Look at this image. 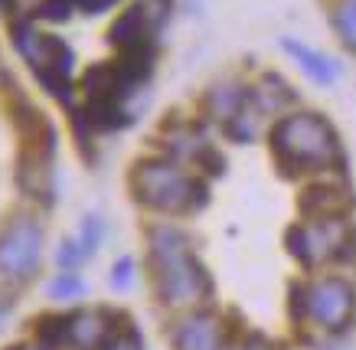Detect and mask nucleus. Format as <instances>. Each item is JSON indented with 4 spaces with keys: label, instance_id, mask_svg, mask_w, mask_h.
Returning a JSON list of instances; mask_svg holds the SVG:
<instances>
[{
    "label": "nucleus",
    "instance_id": "obj_1",
    "mask_svg": "<svg viewBox=\"0 0 356 350\" xmlns=\"http://www.w3.org/2000/svg\"><path fill=\"white\" fill-rule=\"evenodd\" d=\"M151 275L157 295L167 305H190L196 298L209 295V275L193 259L186 246V236L173 226H154L151 230Z\"/></svg>",
    "mask_w": 356,
    "mask_h": 350
},
{
    "label": "nucleus",
    "instance_id": "obj_2",
    "mask_svg": "<svg viewBox=\"0 0 356 350\" xmlns=\"http://www.w3.org/2000/svg\"><path fill=\"white\" fill-rule=\"evenodd\" d=\"M271 148L284 164L298 170H327L340 164V144L334 128L314 111H294L271 132Z\"/></svg>",
    "mask_w": 356,
    "mask_h": 350
},
{
    "label": "nucleus",
    "instance_id": "obj_3",
    "mask_svg": "<svg viewBox=\"0 0 356 350\" xmlns=\"http://www.w3.org/2000/svg\"><path fill=\"white\" fill-rule=\"evenodd\" d=\"M131 190L138 203L161 213H190L206 203L203 184L173 161H140L131 170Z\"/></svg>",
    "mask_w": 356,
    "mask_h": 350
},
{
    "label": "nucleus",
    "instance_id": "obj_4",
    "mask_svg": "<svg viewBox=\"0 0 356 350\" xmlns=\"http://www.w3.org/2000/svg\"><path fill=\"white\" fill-rule=\"evenodd\" d=\"M13 46L30 63L36 79L43 82L56 99L69 102V72H72V53L59 36H46L33 30L26 20L13 23Z\"/></svg>",
    "mask_w": 356,
    "mask_h": 350
},
{
    "label": "nucleus",
    "instance_id": "obj_5",
    "mask_svg": "<svg viewBox=\"0 0 356 350\" xmlns=\"http://www.w3.org/2000/svg\"><path fill=\"white\" fill-rule=\"evenodd\" d=\"M350 246V230L343 216H307V223L288 232V252L307 269L343 255Z\"/></svg>",
    "mask_w": 356,
    "mask_h": 350
},
{
    "label": "nucleus",
    "instance_id": "obj_6",
    "mask_svg": "<svg viewBox=\"0 0 356 350\" xmlns=\"http://www.w3.org/2000/svg\"><path fill=\"white\" fill-rule=\"evenodd\" d=\"M43 230L33 216H13L0 230V275L10 282H26L40 269Z\"/></svg>",
    "mask_w": 356,
    "mask_h": 350
},
{
    "label": "nucleus",
    "instance_id": "obj_7",
    "mask_svg": "<svg viewBox=\"0 0 356 350\" xmlns=\"http://www.w3.org/2000/svg\"><path fill=\"white\" fill-rule=\"evenodd\" d=\"M353 285L343 278H334V275L317 278L311 288H304V315L324 331H343L353 317Z\"/></svg>",
    "mask_w": 356,
    "mask_h": 350
},
{
    "label": "nucleus",
    "instance_id": "obj_8",
    "mask_svg": "<svg viewBox=\"0 0 356 350\" xmlns=\"http://www.w3.org/2000/svg\"><path fill=\"white\" fill-rule=\"evenodd\" d=\"M151 33H154V17L147 3H134L121 13L115 26H111V43L118 46L121 53L131 49H151Z\"/></svg>",
    "mask_w": 356,
    "mask_h": 350
},
{
    "label": "nucleus",
    "instance_id": "obj_9",
    "mask_svg": "<svg viewBox=\"0 0 356 350\" xmlns=\"http://www.w3.org/2000/svg\"><path fill=\"white\" fill-rule=\"evenodd\" d=\"M177 350H222V324L213 315H190L173 328Z\"/></svg>",
    "mask_w": 356,
    "mask_h": 350
},
{
    "label": "nucleus",
    "instance_id": "obj_10",
    "mask_svg": "<svg viewBox=\"0 0 356 350\" xmlns=\"http://www.w3.org/2000/svg\"><path fill=\"white\" fill-rule=\"evenodd\" d=\"M105 311H79V315L65 317V344H72L79 350H95L105 344L111 334V321H105Z\"/></svg>",
    "mask_w": 356,
    "mask_h": 350
},
{
    "label": "nucleus",
    "instance_id": "obj_11",
    "mask_svg": "<svg viewBox=\"0 0 356 350\" xmlns=\"http://www.w3.org/2000/svg\"><path fill=\"white\" fill-rule=\"evenodd\" d=\"M284 49L301 63V69L307 72V76L314 79V82H321V86H330L337 79V66L327 59V56H321L317 49H311V46L298 43V40H284Z\"/></svg>",
    "mask_w": 356,
    "mask_h": 350
},
{
    "label": "nucleus",
    "instance_id": "obj_12",
    "mask_svg": "<svg viewBox=\"0 0 356 350\" xmlns=\"http://www.w3.org/2000/svg\"><path fill=\"white\" fill-rule=\"evenodd\" d=\"M245 99H248V92L242 86H236V82H222V86L209 88V95H206V109H209L213 118H219L222 125H226V121L232 118L242 105H245Z\"/></svg>",
    "mask_w": 356,
    "mask_h": 350
},
{
    "label": "nucleus",
    "instance_id": "obj_13",
    "mask_svg": "<svg viewBox=\"0 0 356 350\" xmlns=\"http://www.w3.org/2000/svg\"><path fill=\"white\" fill-rule=\"evenodd\" d=\"M346 207L343 186H311L301 200V209L307 216H340Z\"/></svg>",
    "mask_w": 356,
    "mask_h": 350
},
{
    "label": "nucleus",
    "instance_id": "obj_14",
    "mask_svg": "<svg viewBox=\"0 0 356 350\" xmlns=\"http://www.w3.org/2000/svg\"><path fill=\"white\" fill-rule=\"evenodd\" d=\"M334 26L346 46L356 49V0H340L334 10Z\"/></svg>",
    "mask_w": 356,
    "mask_h": 350
},
{
    "label": "nucleus",
    "instance_id": "obj_15",
    "mask_svg": "<svg viewBox=\"0 0 356 350\" xmlns=\"http://www.w3.org/2000/svg\"><path fill=\"white\" fill-rule=\"evenodd\" d=\"M46 292H49V298H59V301H69V298H79L86 295V282L79 278V275H72L69 269L65 272H59L53 278V282L46 285Z\"/></svg>",
    "mask_w": 356,
    "mask_h": 350
},
{
    "label": "nucleus",
    "instance_id": "obj_16",
    "mask_svg": "<svg viewBox=\"0 0 356 350\" xmlns=\"http://www.w3.org/2000/svg\"><path fill=\"white\" fill-rule=\"evenodd\" d=\"M40 350H59L65 344V317H43L36 328Z\"/></svg>",
    "mask_w": 356,
    "mask_h": 350
},
{
    "label": "nucleus",
    "instance_id": "obj_17",
    "mask_svg": "<svg viewBox=\"0 0 356 350\" xmlns=\"http://www.w3.org/2000/svg\"><path fill=\"white\" fill-rule=\"evenodd\" d=\"M102 350H144V344H140V334L131 324H121V328H111Z\"/></svg>",
    "mask_w": 356,
    "mask_h": 350
},
{
    "label": "nucleus",
    "instance_id": "obj_18",
    "mask_svg": "<svg viewBox=\"0 0 356 350\" xmlns=\"http://www.w3.org/2000/svg\"><path fill=\"white\" fill-rule=\"evenodd\" d=\"M102 232H105V226H102V219H98V216H86V219H82V230H79V239L76 242H79V249L86 252V259L98 249Z\"/></svg>",
    "mask_w": 356,
    "mask_h": 350
},
{
    "label": "nucleus",
    "instance_id": "obj_19",
    "mask_svg": "<svg viewBox=\"0 0 356 350\" xmlns=\"http://www.w3.org/2000/svg\"><path fill=\"white\" fill-rule=\"evenodd\" d=\"M56 262L63 265V269H76L79 262H86V252L79 249L76 239H65L59 249H56Z\"/></svg>",
    "mask_w": 356,
    "mask_h": 350
},
{
    "label": "nucleus",
    "instance_id": "obj_20",
    "mask_svg": "<svg viewBox=\"0 0 356 350\" xmlns=\"http://www.w3.org/2000/svg\"><path fill=\"white\" fill-rule=\"evenodd\" d=\"M131 282H134V262L124 255V259H118L115 269H111V285H115V288H131Z\"/></svg>",
    "mask_w": 356,
    "mask_h": 350
},
{
    "label": "nucleus",
    "instance_id": "obj_21",
    "mask_svg": "<svg viewBox=\"0 0 356 350\" xmlns=\"http://www.w3.org/2000/svg\"><path fill=\"white\" fill-rule=\"evenodd\" d=\"M72 3H82V7H86V10H105V7H111V3H115V0H72Z\"/></svg>",
    "mask_w": 356,
    "mask_h": 350
}]
</instances>
